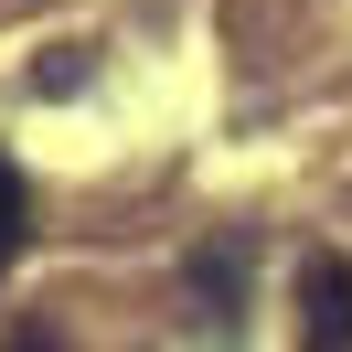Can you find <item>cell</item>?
Masks as SVG:
<instances>
[{"label":"cell","instance_id":"6da1fadb","mask_svg":"<svg viewBox=\"0 0 352 352\" xmlns=\"http://www.w3.org/2000/svg\"><path fill=\"white\" fill-rule=\"evenodd\" d=\"M245 278H256V245H203L192 256V331L203 342L245 331Z\"/></svg>","mask_w":352,"mask_h":352},{"label":"cell","instance_id":"7a4b0ae2","mask_svg":"<svg viewBox=\"0 0 352 352\" xmlns=\"http://www.w3.org/2000/svg\"><path fill=\"white\" fill-rule=\"evenodd\" d=\"M299 342L309 352H352V256H309V278H299Z\"/></svg>","mask_w":352,"mask_h":352},{"label":"cell","instance_id":"3957f363","mask_svg":"<svg viewBox=\"0 0 352 352\" xmlns=\"http://www.w3.org/2000/svg\"><path fill=\"white\" fill-rule=\"evenodd\" d=\"M22 245H32V192H22V171H11V150H0V278L22 267Z\"/></svg>","mask_w":352,"mask_h":352},{"label":"cell","instance_id":"277c9868","mask_svg":"<svg viewBox=\"0 0 352 352\" xmlns=\"http://www.w3.org/2000/svg\"><path fill=\"white\" fill-rule=\"evenodd\" d=\"M0 352H54V342H43V331H11V342H0Z\"/></svg>","mask_w":352,"mask_h":352}]
</instances>
